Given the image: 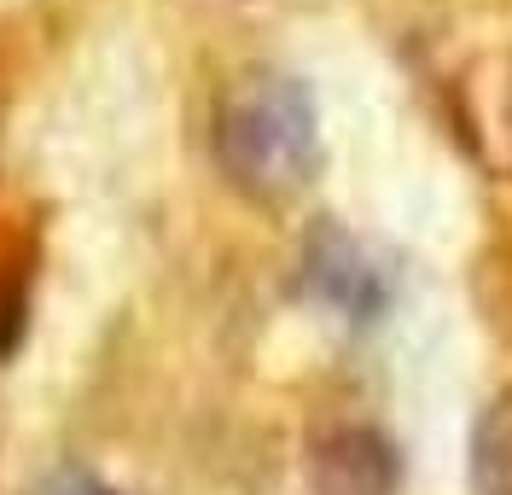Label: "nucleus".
Segmentation results:
<instances>
[{"mask_svg": "<svg viewBox=\"0 0 512 495\" xmlns=\"http://www.w3.org/2000/svg\"><path fill=\"white\" fill-rule=\"evenodd\" d=\"M309 484L315 495H396L402 455L373 426H332L309 443Z\"/></svg>", "mask_w": 512, "mask_h": 495, "instance_id": "2", "label": "nucleus"}, {"mask_svg": "<svg viewBox=\"0 0 512 495\" xmlns=\"http://www.w3.org/2000/svg\"><path fill=\"white\" fill-rule=\"evenodd\" d=\"M216 158L227 181L251 198H291L320 158L315 105L291 76H251L222 99Z\"/></svg>", "mask_w": 512, "mask_h": 495, "instance_id": "1", "label": "nucleus"}, {"mask_svg": "<svg viewBox=\"0 0 512 495\" xmlns=\"http://www.w3.org/2000/svg\"><path fill=\"white\" fill-rule=\"evenodd\" d=\"M466 478H472V495H512V391H501L478 414Z\"/></svg>", "mask_w": 512, "mask_h": 495, "instance_id": "3", "label": "nucleus"}, {"mask_svg": "<svg viewBox=\"0 0 512 495\" xmlns=\"http://www.w3.org/2000/svg\"><path fill=\"white\" fill-rule=\"evenodd\" d=\"M41 495H117V490H105V484L88 478V472H64V478H53Z\"/></svg>", "mask_w": 512, "mask_h": 495, "instance_id": "4", "label": "nucleus"}]
</instances>
